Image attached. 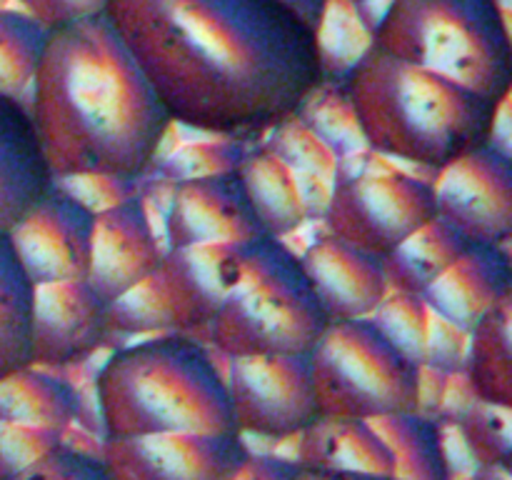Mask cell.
Wrapping results in <instances>:
<instances>
[{
  "label": "cell",
  "instance_id": "6da1fadb",
  "mask_svg": "<svg viewBox=\"0 0 512 480\" xmlns=\"http://www.w3.org/2000/svg\"><path fill=\"white\" fill-rule=\"evenodd\" d=\"M105 18L173 123L250 140L328 83L318 33L278 0H108Z\"/></svg>",
  "mask_w": 512,
  "mask_h": 480
},
{
  "label": "cell",
  "instance_id": "7a4b0ae2",
  "mask_svg": "<svg viewBox=\"0 0 512 480\" xmlns=\"http://www.w3.org/2000/svg\"><path fill=\"white\" fill-rule=\"evenodd\" d=\"M28 110L53 180H140L175 125L105 13L48 30Z\"/></svg>",
  "mask_w": 512,
  "mask_h": 480
},
{
  "label": "cell",
  "instance_id": "3957f363",
  "mask_svg": "<svg viewBox=\"0 0 512 480\" xmlns=\"http://www.w3.org/2000/svg\"><path fill=\"white\" fill-rule=\"evenodd\" d=\"M340 83L363 145L433 173L468 150L493 143L510 103L405 63L375 43L340 73Z\"/></svg>",
  "mask_w": 512,
  "mask_h": 480
},
{
  "label": "cell",
  "instance_id": "277c9868",
  "mask_svg": "<svg viewBox=\"0 0 512 480\" xmlns=\"http://www.w3.org/2000/svg\"><path fill=\"white\" fill-rule=\"evenodd\" d=\"M105 438L238 433L220 365L190 333L148 335L115 348L95 373Z\"/></svg>",
  "mask_w": 512,
  "mask_h": 480
},
{
  "label": "cell",
  "instance_id": "5b68a950",
  "mask_svg": "<svg viewBox=\"0 0 512 480\" xmlns=\"http://www.w3.org/2000/svg\"><path fill=\"white\" fill-rule=\"evenodd\" d=\"M325 325L300 255L285 240L260 235L230 245L223 295L205 328L213 350L225 358L310 353Z\"/></svg>",
  "mask_w": 512,
  "mask_h": 480
},
{
  "label": "cell",
  "instance_id": "8992f818",
  "mask_svg": "<svg viewBox=\"0 0 512 480\" xmlns=\"http://www.w3.org/2000/svg\"><path fill=\"white\" fill-rule=\"evenodd\" d=\"M370 43L493 100H510L512 35L503 0H388Z\"/></svg>",
  "mask_w": 512,
  "mask_h": 480
},
{
  "label": "cell",
  "instance_id": "52a82bcc",
  "mask_svg": "<svg viewBox=\"0 0 512 480\" xmlns=\"http://www.w3.org/2000/svg\"><path fill=\"white\" fill-rule=\"evenodd\" d=\"M310 368L320 418L375 420L423 403V365L400 353L370 318L325 325Z\"/></svg>",
  "mask_w": 512,
  "mask_h": 480
},
{
  "label": "cell",
  "instance_id": "ba28073f",
  "mask_svg": "<svg viewBox=\"0 0 512 480\" xmlns=\"http://www.w3.org/2000/svg\"><path fill=\"white\" fill-rule=\"evenodd\" d=\"M430 218H435L433 183L398 168L340 175L323 213L325 233L378 260Z\"/></svg>",
  "mask_w": 512,
  "mask_h": 480
},
{
  "label": "cell",
  "instance_id": "9c48e42d",
  "mask_svg": "<svg viewBox=\"0 0 512 480\" xmlns=\"http://www.w3.org/2000/svg\"><path fill=\"white\" fill-rule=\"evenodd\" d=\"M225 390L238 435L298 438L320 418L310 353L225 358Z\"/></svg>",
  "mask_w": 512,
  "mask_h": 480
},
{
  "label": "cell",
  "instance_id": "30bf717a",
  "mask_svg": "<svg viewBox=\"0 0 512 480\" xmlns=\"http://www.w3.org/2000/svg\"><path fill=\"white\" fill-rule=\"evenodd\" d=\"M435 215L468 243L508 248L512 235L510 150L485 143L435 173Z\"/></svg>",
  "mask_w": 512,
  "mask_h": 480
},
{
  "label": "cell",
  "instance_id": "8fae6325",
  "mask_svg": "<svg viewBox=\"0 0 512 480\" xmlns=\"http://www.w3.org/2000/svg\"><path fill=\"white\" fill-rule=\"evenodd\" d=\"M250 448L238 433H155L103 438L113 480H235Z\"/></svg>",
  "mask_w": 512,
  "mask_h": 480
},
{
  "label": "cell",
  "instance_id": "7c38bea8",
  "mask_svg": "<svg viewBox=\"0 0 512 480\" xmlns=\"http://www.w3.org/2000/svg\"><path fill=\"white\" fill-rule=\"evenodd\" d=\"M95 213L55 183L45 188L8 230L35 285L85 280Z\"/></svg>",
  "mask_w": 512,
  "mask_h": 480
},
{
  "label": "cell",
  "instance_id": "4fadbf2b",
  "mask_svg": "<svg viewBox=\"0 0 512 480\" xmlns=\"http://www.w3.org/2000/svg\"><path fill=\"white\" fill-rule=\"evenodd\" d=\"M168 200V248L235 245L265 235L238 170L175 180L170 183Z\"/></svg>",
  "mask_w": 512,
  "mask_h": 480
},
{
  "label": "cell",
  "instance_id": "5bb4252c",
  "mask_svg": "<svg viewBox=\"0 0 512 480\" xmlns=\"http://www.w3.org/2000/svg\"><path fill=\"white\" fill-rule=\"evenodd\" d=\"M163 255L145 198L140 193L130 195L95 213L85 280L108 305L150 278Z\"/></svg>",
  "mask_w": 512,
  "mask_h": 480
},
{
  "label": "cell",
  "instance_id": "9a60e30c",
  "mask_svg": "<svg viewBox=\"0 0 512 480\" xmlns=\"http://www.w3.org/2000/svg\"><path fill=\"white\" fill-rule=\"evenodd\" d=\"M108 340L105 303L88 280L35 285L30 365L53 370L83 363Z\"/></svg>",
  "mask_w": 512,
  "mask_h": 480
},
{
  "label": "cell",
  "instance_id": "2e32d148",
  "mask_svg": "<svg viewBox=\"0 0 512 480\" xmlns=\"http://www.w3.org/2000/svg\"><path fill=\"white\" fill-rule=\"evenodd\" d=\"M300 265L328 323L370 318L388 295L380 260L330 233L305 248Z\"/></svg>",
  "mask_w": 512,
  "mask_h": 480
},
{
  "label": "cell",
  "instance_id": "e0dca14e",
  "mask_svg": "<svg viewBox=\"0 0 512 480\" xmlns=\"http://www.w3.org/2000/svg\"><path fill=\"white\" fill-rule=\"evenodd\" d=\"M510 295L512 265L508 248L468 243L455 263L420 298L430 313L470 333L490 308Z\"/></svg>",
  "mask_w": 512,
  "mask_h": 480
},
{
  "label": "cell",
  "instance_id": "ac0fdd59",
  "mask_svg": "<svg viewBox=\"0 0 512 480\" xmlns=\"http://www.w3.org/2000/svg\"><path fill=\"white\" fill-rule=\"evenodd\" d=\"M230 245H193L168 248L155 280L168 305L175 333L205 340V328L223 295V263Z\"/></svg>",
  "mask_w": 512,
  "mask_h": 480
},
{
  "label": "cell",
  "instance_id": "d6986e66",
  "mask_svg": "<svg viewBox=\"0 0 512 480\" xmlns=\"http://www.w3.org/2000/svg\"><path fill=\"white\" fill-rule=\"evenodd\" d=\"M53 185L28 103L0 95V230L13 228L28 205Z\"/></svg>",
  "mask_w": 512,
  "mask_h": 480
},
{
  "label": "cell",
  "instance_id": "ffe728a7",
  "mask_svg": "<svg viewBox=\"0 0 512 480\" xmlns=\"http://www.w3.org/2000/svg\"><path fill=\"white\" fill-rule=\"evenodd\" d=\"M300 468L393 475V458L370 420L318 418L298 435Z\"/></svg>",
  "mask_w": 512,
  "mask_h": 480
},
{
  "label": "cell",
  "instance_id": "44dd1931",
  "mask_svg": "<svg viewBox=\"0 0 512 480\" xmlns=\"http://www.w3.org/2000/svg\"><path fill=\"white\" fill-rule=\"evenodd\" d=\"M238 173L265 235L285 240L308 220L298 173L268 145L250 148Z\"/></svg>",
  "mask_w": 512,
  "mask_h": 480
},
{
  "label": "cell",
  "instance_id": "7402d4cb",
  "mask_svg": "<svg viewBox=\"0 0 512 480\" xmlns=\"http://www.w3.org/2000/svg\"><path fill=\"white\" fill-rule=\"evenodd\" d=\"M80 413V395L70 383L38 365L0 378V423L65 430Z\"/></svg>",
  "mask_w": 512,
  "mask_h": 480
},
{
  "label": "cell",
  "instance_id": "603a6c76",
  "mask_svg": "<svg viewBox=\"0 0 512 480\" xmlns=\"http://www.w3.org/2000/svg\"><path fill=\"white\" fill-rule=\"evenodd\" d=\"M512 295L490 308L468 333L463 373L468 393L512 408Z\"/></svg>",
  "mask_w": 512,
  "mask_h": 480
},
{
  "label": "cell",
  "instance_id": "cb8c5ba5",
  "mask_svg": "<svg viewBox=\"0 0 512 480\" xmlns=\"http://www.w3.org/2000/svg\"><path fill=\"white\" fill-rule=\"evenodd\" d=\"M465 248L468 240L435 215L380 260L388 290L423 295Z\"/></svg>",
  "mask_w": 512,
  "mask_h": 480
},
{
  "label": "cell",
  "instance_id": "d4e9b609",
  "mask_svg": "<svg viewBox=\"0 0 512 480\" xmlns=\"http://www.w3.org/2000/svg\"><path fill=\"white\" fill-rule=\"evenodd\" d=\"M393 458L398 480H450V460L438 420L420 410L370 420Z\"/></svg>",
  "mask_w": 512,
  "mask_h": 480
},
{
  "label": "cell",
  "instance_id": "484cf974",
  "mask_svg": "<svg viewBox=\"0 0 512 480\" xmlns=\"http://www.w3.org/2000/svg\"><path fill=\"white\" fill-rule=\"evenodd\" d=\"M35 283L25 273L8 230H0V378L30 365Z\"/></svg>",
  "mask_w": 512,
  "mask_h": 480
},
{
  "label": "cell",
  "instance_id": "4316f807",
  "mask_svg": "<svg viewBox=\"0 0 512 480\" xmlns=\"http://www.w3.org/2000/svg\"><path fill=\"white\" fill-rule=\"evenodd\" d=\"M48 28L23 8H0V95L28 103Z\"/></svg>",
  "mask_w": 512,
  "mask_h": 480
},
{
  "label": "cell",
  "instance_id": "83f0119b",
  "mask_svg": "<svg viewBox=\"0 0 512 480\" xmlns=\"http://www.w3.org/2000/svg\"><path fill=\"white\" fill-rule=\"evenodd\" d=\"M105 330L110 338H120V335L148 338V335L175 333L155 273L105 305Z\"/></svg>",
  "mask_w": 512,
  "mask_h": 480
},
{
  "label": "cell",
  "instance_id": "f1b7e54d",
  "mask_svg": "<svg viewBox=\"0 0 512 480\" xmlns=\"http://www.w3.org/2000/svg\"><path fill=\"white\" fill-rule=\"evenodd\" d=\"M458 428L475 463L510 465V408L470 395V403L458 415Z\"/></svg>",
  "mask_w": 512,
  "mask_h": 480
},
{
  "label": "cell",
  "instance_id": "f546056e",
  "mask_svg": "<svg viewBox=\"0 0 512 480\" xmlns=\"http://www.w3.org/2000/svg\"><path fill=\"white\" fill-rule=\"evenodd\" d=\"M370 320L378 325L380 333H383L400 353H405L410 360H415V363H425L430 310L420 295L388 290V295L380 300V305L375 308V313L370 315Z\"/></svg>",
  "mask_w": 512,
  "mask_h": 480
},
{
  "label": "cell",
  "instance_id": "4dcf8cb0",
  "mask_svg": "<svg viewBox=\"0 0 512 480\" xmlns=\"http://www.w3.org/2000/svg\"><path fill=\"white\" fill-rule=\"evenodd\" d=\"M248 150L250 148L243 140L233 138L215 140V143L213 140H208V143H193L175 150L165 160H155L153 170L163 175L165 180H170V183L185 178L228 173V170H238L243 165Z\"/></svg>",
  "mask_w": 512,
  "mask_h": 480
},
{
  "label": "cell",
  "instance_id": "1f68e13d",
  "mask_svg": "<svg viewBox=\"0 0 512 480\" xmlns=\"http://www.w3.org/2000/svg\"><path fill=\"white\" fill-rule=\"evenodd\" d=\"M273 135L278 140L268 143V148L275 155H280L295 173H310L323 180L335 178V170H338L335 153L308 125L298 123V118L288 120L280 128H275Z\"/></svg>",
  "mask_w": 512,
  "mask_h": 480
},
{
  "label": "cell",
  "instance_id": "d6a6232c",
  "mask_svg": "<svg viewBox=\"0 0 512 480\" xmlns=\"http://www.w3.org/2000/svg\"><path fill=\"white\" fill-rule=\"evenodd\" d=\"M10 480H113L100 455L73 448L65 440L45 450L38 460Z\"/></svg>",
  "mask_w": 512,
  "mask_h": 480
},
{
  "label": "cell",
  "instance_id": "836d02e7",
  "mask_svg": "<svg viewBox=\"0 0 512 480\" xmlns=\"http://www.w3.org/2000/svg\"><path fill=\"white\" fill-rule=\"evenodd\" d=\"M63 438L65 435L58 430L0 423V480H10L13 475H18Z\"/></svg>",
  "mask_w": 512,
  "mask_h": 480
},
{
  "label": "cell",
  "instance_id": "e575fe53",
  "mask_svg": "<svg viewBox=\"0 0 512 480\" xmlns=\"http://www.w3.org/2000/svg\"><path fill=\"white\" fill-rule=\"evenodd\" d=\"M465 348H468V333L430 313L423 365H430V368L440 370V373H460L465 360Z\"/></svg>",
  "mask_w": 512,
  "mask_h": 480
},
{
  "label": "cell",
  "instance_id": "d590c367",
  "mask_svg": "<svg viewBox=\"0 0 512 480\" xmlns=\"http://www.w3.org/2000/svg\"><path fill=\"white\" fill-rule=\"evenodd\" d=\"M55 183L63 185L93 213L118 203V200L130 198V195H138V180L115 178V175H78V178L55 180Z\"/></svg>",
  "mask_w": 512,
  "mask_h": 480
},
{
  "label": "cell",
  "instance_id": "8d00e7d4",
  "mask_svg": "<svg viewBox=\"0 0 512 480\" xmlns=\"http://www.w3.org/2000/svg\"><path fill=\"white\" fill-rule=\"evenodd\" d=\"M18 3L40 25L53 30L58 25L73 23V20L103 15L108 0H18Z\"/></svg>",
  "mask_w": 512,
  "mask_h": 480
},
{
  "label": "cell",
  "instance_id": "74e56055",
  "mask_svg": "<svg viewBox=\"0 0 512 480\" xmlns=\"http://www.w3.org/2000/svg\"><path fill=\"white\" fill-rule=\"evenodd\" d=\"M298 463L285 458H273V455H253V450L245 458L235 480H293Z\"/></svg>",
  "mask_w": 512,
  "mask_h": 480
},
{
  "label": "cell",
  "instance_id": "f35d334b",
  "mask_svg": "<svg viewBox=\"0 0 512 480\" xmlns=\"http://www.w3.org/2000/svg\"><path fill=\"white\" fill-rule=\"evenodd\" d=\"M278 3H283L290 13L298 15L308 28L318 33L325 20V13H328L330 0H278Z\"/></svg>",
  "mask_w": 512,
  "mask_h": 480
},
{
  "label": "cell",
  "instance_id": "ab89813d",
  "mask_svg": "<svg viewBox=\"0 0 512 480\" xmlns=\"http://www.w3.org/2000/svg\"><path fill=\"white\" fill-rule=\"evenodd\" d=\"M293 480H398V478H393V475H378V473H350V470L300 468L298 465Z\"/></svg>",
  "mask_w": 512,
  "mask_h": 480
},
{
  "label": "cell",
  "instance_id": "60d3db41",
  "mask_svg": "<svg viewBox=\"0 0 512 480\" xmlns=\"http://www.w3.org/2000/svg\"><path fill=\"white\" fill-rule=\"evenodd\" d=\"M475 480H510V465H478Z\"/></svg>",
  "mask_w": 512,
  "mask_h": 480
},
{
  "label": "cell",
  "instance_id": "b9f144b4",
  "mask_svg": "<svg viewBox=\"0 0 512 480\" xmlns=\"http://www.w3.org/2000/svg\"><path fill=\"white\" fill-rule=\"evenodd\" d=\"M345 3H350V5H368V3H375V0H345Z\"/></svg>",
  "mask_w": 512,
  "mask_h": 480
}]
</instances>
